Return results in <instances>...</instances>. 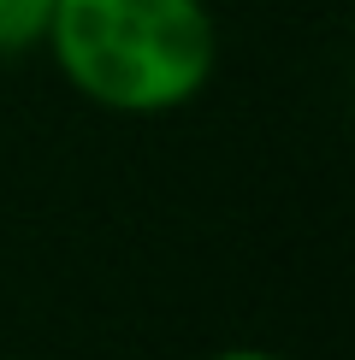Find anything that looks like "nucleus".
Instances as JSON below:
<instances>
[{
  "instance_id": "f257e3e1",
  "label": "nucleus",
  "mask_w": 355,
  "mask_h": 360,
  "mask_svg": "<svg viewBox=\"0 0 355 360\" xmlns=\"http://www.w3.org/2000/svg\"><path fill=\"white\" fill-rule=\"evenodd\" d=\"M42 53L89 107L166 118L219 71V24L207 0H54Z\"/></svg>"
},
{
  "instance_id": "f03ea898",
  "label": "nucleus",
  "mask_w": 355,
  "mask_h": 360,
  "mask_svg": "<svg viewBox=\"0 0 355 360\" xmlns=\"http://www.w3.org/2000/svg\"><path fill=\"white\" fill-rule=\"evenodd\" d=\"M54 24V0H0V59L42 53Z\"/></svg>"
},
{
  "instance_id": "7ed1b4c3",
  "label": "nucleus",
  "mask_w": 355,
  "mask_h": 360,
  "mask_svg": "<svg viewBox=\"0 0 355 360\" xmlns=\"http://www.w3.org/2000/svg\"><path fill=\"white\" fill-rule=\"evenodd\" d=\"M201 360H290V354H278V349H255V342H237V349H213V354H201Z\"/></svg>"
}]
</instances>
